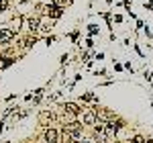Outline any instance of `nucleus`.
Wrapping results in <instances>:
<instances>
[{"label": "nucleus", "mask_w": 153, "mask_h": 143, "mask_svg": "<svg viewBox=\"0 0 153 143\" xmlns=\"http://www.w3.org/2000/svg\"><path fill=\"white\" fill-rule=\"evenodd\" d=\"M41 137H43V143H61V133L57 127H45Z\"/></svg>", "instance_id": "obj_1"}, {"label": "nucleus", "mask_w": 153, "mask_h": 143, "mask_svg": "<svg viewBox=\"0 0 153 143\" xmlns=\"http://www.w3.org/2000/svg\"><path fill=\"white\" fill-rule=\"evenodd\" d=\"M80 121H82V125L86 127H94L98 117H96V107H90V108H84L82 115H80Z\"/></svg>", "instance_id": "obj_2"}, {"label": "nucleus", "mask_w": 153, "mask_h": 143, "mask_svg": "<svg viewBox=\"0 0 153 143\" xmlns=\"http://www.w3.org/2000/svg\"><path fill=\"white\" fill-rule=\"evenodd\" d=\"M96 117L100 123H110V121L114 119L117 115L110 110V108H104V107H96Z\"/></svg>", "instance_id": "obj_3"}, {"label": "nucleus", "mask_w": 153, "mask_h": 143, "mask_svg": "<svg viewBox=\"0 0 153 143\" xmlns=\"http://www.w3.org/2000/svg\"><path fill=\"white\" fill-rule=\"evenodd\" d=\"M82 110L84 107H80L78 102H63L61 104V112H68V115H74V117H80Z\"/></svg>", "instance_id": "obj_4"}, {"label": "nucleus", "mask_w": 153, "mask_h": 143, "mask_svg": "<svg viewBox=\"0 0 153 143\" xmlns=\"http://www.w3.org/2000/svg\"><path fill=\"white\" fill-rule=\"evenodd\" d=\"M53 121H57V115L53 112V110H43L41 115H39V125L45 129V127H49Z\"/></svg>", "instance_id": "obj_5"}, {"label": "nucleus", "mask_w": 153, "mask_h": 143, "mask_svg": "<svg viewBox=\"0 0 153 143\" xmlns=\"http://www.w3.org/2000/svg\"><path fill=\"white\" fill-rule=\"evenodd\" d=\"M39 25H41V19L39 16H29V19H25V27L33 33V31H39Z\"/></svg>", "instance_id": "obj_6"}, {"label": "nucleus", "mask_w": 153, "mask_h": 143, "mask_svg": "<svg viewBox=\"0 0 153 143\" xmlns=\"http://www.w3.org/2000/svg\"><path fill=\"white\" fill-rule=\"evenodd\" d=\"M12 37H14V33L10 29H0V45H8L12 41Z\"/></svg>", "instance_id": "obj_7"}, {"label": "nucleus", "mask_w": 153, "mask_h": 143, "mask_svg": "<svg viewBox=\"0 0 153 143\" xmlns=\"http://www.w3.org/2000/svg\"><path fill=\"white\" fill-rule=\"evenodd\" d=\"M47 10H49V14H51V19H53V21L61 16V8H59V6H55V4H51Z\"/></svg>", "instance_id": "obj_8"}, {"label": "nucleus", "mask_w": 153, "mask_h": 143, "mask_svg": "<svg viewBox=\"0 0 153 143\" xmlns=\"http://www.w3.org/2000/svg\"><path fill=\"white\" fill-rule=\"evenodd\" d=\"M145 141H147V139H145L143 135H139V133H137V135H133V137H129V139H127L125 143H145Z\"/></svg>", "instance_id": "obj_9"}, {"label": "nucleus", "mask_w": 153, "mask_h": 143, "mask_svg": "<svg viewBox=\"0 0 153 143\" xmlns=\"http://www.w3.org/2000/svg\"><path fill=\"white\" fill-rule=\"evenodd\" d=\"M51 25H53V21H49V23H41V25H39V29L47 33V31H51Z\"/></svg>", "instance_id": "obj_10"}, {"label": "nucleus", "mask_w": 153, "mask_h": 143, "mask_svg": "<svg viewBox=\"0 0 153 143\" xmlns=\"http://www.w3.org/2000/svg\"><path fill=\"white\" fill-rule=\"evenodd\" d=\"M71 0H53V2H51V4H55V6H59V8H63V6H65V4H70Z\"/></svg>", "instance_id": "obj_11"}, {"label": "nucleus", "mask_w": 153, "mask_h": 143, "mask_svg": "<svg viewBox=\"0 0 153 143\" xmlns=\"http://www.w3.org/2000/svg\"><path fill=\"white\" fill-rule=\"evenodd\" d=\"M90 100H94L92 92H86V94H82V102H90Z\"/></svg>", "instance_id": "obj_12"}, {"label": "nucleus", "mask_w": 153, "mask_h": 143, "mask_svg": "<svg viewBox=\"0 0 153 143\" xmlns=\"http://www.w3.org/2000/svg\"><path fill=\"white\" fill-rule=\"evenodd\" d=\"M8 8V0H0V12H4Z\"/></svg>", "instance_id": "obj_13"}, {"label": "nucleus", "mask_w": 153, "mask_h": 143, "mask_svg": "<svg viewBox=\"0 0 153 143\" xmlns=\"http://www.w3.org/2000/svg\"><path fill=\"white\" fill-rule=\"evenodd\" d=\"M74 143H92V141H90V139H88V137H80V139H78V141H74Z\"/></svg>", "instance_id": "obj_14"}, {"label": "nucleus", "mask_w": 153, "mask_h": 143, "mask_svg": "<svg viewBox=\"0 0 153 143\" xmlns=\"http://www.w3.org/2000/svg\"><path fill=\"white\" fill-rule=\"evenodd\" d=\"M108 143H120V141H118V139H110Z\"/></svg>", "instance_id": "obj_15"}, {"label": "nucleus", "mask_w": 153, "mask_h": 143, "mask_svg": "<svg viewBox=\"0 0 153 143\" xmlns=\"http://www.w3.org/2000/svg\"><path fill=\"white\" fill-rule=\"evenodd\" d=\"M145 143H153V139H149V141H145Z\"/></svg>", "instance_id": "obj_16"}]
</instances>
